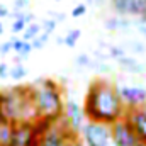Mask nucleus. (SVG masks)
<instances>
[{
	"label": "nucleus",
	"mask_w": 146,
	"mask_h": 146,
	"mask_svg": "<svg viewBox=\"0 0 146 146\" xmlns=\"http://www.w3.org/2000/svg\"><path fill=\"white\" fill-rule=\"evenodd\" d=\"M82 107L87 121L104 122L109 126L122 119L127 112L119 97L117 85L104 78H95L90 82Z\"/></svg>",
	"instance_id": "obj_1"
},
{
	"label": "nucleus",
	"mask_w": 146,
	"mask_h": 146,
	"mask_svg": "<svg viewBox=\"0 0 146 146\" xmlns=\"http://www.w3.org/2000/svg\"><path fill=\"white\" fill-rule=\"evenodd\" d=\"M36 117L48 122H60L65 109V95L61 85L53 78H37L34 83H29Z\"/></svg>",
	"instance_id": "obj_2"
},
{
	"label": "nucleus",
	"mask_w": 146,
	"mask_h": 146,
	"mask_svg": "<svg viewBox=\"0 0 146 146\" xmlns=\"http://www.w3.org/2000/svg\"><path fill=\"white\" fill-rule=\"evenodd\" d=\"M0 109L3 112V117L14 124L37 119L29 85H19L0 92Z\"/></svg>",
	"instance_id": "obj_3"
},
{
	"label": "nucleus",
	"mask_w": 146,
	"mask_h": 146,
	"mask_svg": "<svg viewBox=\"0 0 146 146\" xmlns=\"http://www.w3.org/2000/svg\"><path fill=\"white\" fill-rule=\"evenodd\" d=\"M53 126V122L36 119L31 122H19L14 124V133L9 146H37L46 131Z\"/></svg>",
	"instance_id": "obj_4"
},
{
	"label": "nucleus",
	"mask_w": 146,
	"mask_h": 146,
	"mask_svg": "<svg viewBox=\"0 0 146 146\" xmlns=\"http://www.w3.org/2000/svg\"><path fill=\"white\" fill-rule=\"evenodd\" d=\"M83 146H112V131L109 124L87 121L80 131Z\"/></svg>",
	"instance_id": "obj_5"
},
{
	"label": "nucleus",
	"mask_w": 146,
	"mask_h": 146,
	"mask_svg": "<svg viewBox=\"0 0 146 146\" xmlns=\"http://www.w3.org/2000/svg\"><path fill=\"white\" fill-rule=\"evenodd\" d=\"M37 146H82V139L80 134H75L61 122H56L46 131Z\"/></svg>",
	"instance_id": "obj_6"
},
{
	"label": "nucleus",
	"mask_w": 146,
	"mask_h": 146,
	"mask_svg": "<svg viewBox=\"0 0 146 146\" xmlns=\"http://www.w3.org/2000/svg\"><path fill=\"white\" fill-rule=\"evenodd\" d=\"M60 122L68 131H72L75 134H80L83 124L87 122L83 107L78 102H75V100H66L65 102V109H63V115H61V121Z\"/></svg>",
	"instance_id": "obj_7"
},
{
	"label": "nucleus",
	"mask_w": 146,
	"mask_h": 146,
	"mask_svg": "<svg viewBox=\"0 0 146 146\" xmlns=\"http://www.w3.org/2000/svg\"><path fill=\"white\" fill-rule=\"evenodd\" d=\"M112 131V146H138L139 139L136 136V133L133 131L131 124L127 122L126 117L119 119L117 122H114L110 126Z\"/></svg>",
	"instance_id": "obj_8"
},
{
	"label": "nucleus",
	"mask_w": 146,
	"mask_h": 146,
	"mask_svg": "<svg viewBox=\"0 0 146 146\" xmlns=\"http://www.w3.org/2000/svg\"><path fill=\"white\" fill-rule=\"evenodd\" d=\"M119 97L126 109L145 107L146 106V88L139 85H117Z\"/></svg>",
	"instance_id": "obj_9"
},
{
	"label": "nucleus",
	"mask_w": 146,
	"mask_h": 146,
	"mask_svg": "<svg viewBox=\"0 0 146 146\" xmlns=\"http://www.w3.org/2000/svg\"><path fill=\"white\" fill-rule=\"evenodd\" d=\"M110 7L115 15L138 19L146 14V0H110Z\"/></svg>",
	"instance_id": "obj_10"
},
{
	"label": "nucleus",
	"mask_w": 146,
	"mask_h": 146,
	"mask_svg": "<svg viewBox=\"0 0 146 146\" xmlns=\"http://www.w3.org/2000/svg\"><path fill=\"white\" fill-rule=\"evenodd\" d=\"M127 122L131 124L133 131L136 133L139 143H146V107H134L127 109L126 115Z\"/></svg>",
	"instance_id": "obj_11"
},
{
	"label": "nucleus",
	"mask_w": 146,
	"mask_h": 146,
	"mask_svg": "<svg viewBox=\"0 0 146 146\" xmlns=\"http://www.w3.org/2000/svg\"><path fill=\"white\" fill-rule=\"evenodd\" d=\"M117 65L121 66L122 72H127V73H134V75H141V73H146V65L139 63L134 56H129L126 54L124 58L117 60Z\"/></svg>",
	"instance_id": "obj_12"
},
{
	"label": "nucleus",
	"mask_w": 146,
	"mask_h": 146,
	"mask_svg": "<svg viewBox=\"0 0 146 146\" xmlns=\"http://www.w3.org/2000/svg\"><path fill=\"white\" fill-rule=\"evenodd\" d=\"M107 31H127L131 27V21L127 17H119V15H112L107 17L104 22Z\"/></svg>",
	"instance_id": "obj_13"
},
{
	"label": "nucleus",
	"mask_w": 146,
	"mask_h": 146,
	"mask_svg": "<svg viewBox=\"0 0 146 146\" xmlns=\"http://www.w3.org/2000/svg\"><path fill=\"white\" fill-rule=\"evenodd\" d=\"M10 42H12V53H15L19 56L27 58L33 53V44L29 41H24L22 37H12Z\"/></svg>",
	"instance_id": "obj_14"
},
{
	"label": "nucleus",
	"mask_w": 146,
	"mask_h": 146,
	"mask_svg": "<svg viewBox=\"0 0 146 146\" xmlns=\"http://www.w3.org/2000/svg\"><path fill=\"white\" fill-rule=\"evenodd\" d=\"M12 133H14V122L3 119L0 122V146H9L12 139Z\"/></svg>",
	"instance_id": "obj_15"
},
{
	"label": "nucleus",
	"mask_w": 146,
	"mask_h": 146,
	"mask_svg": "<svg viewBox=\"0 0 146 146\" xmlns=\"http://www.w3.org/2000/svg\"><path fill=\"white\" fill-rule=\"evenodd\" d=\"M42 31H41V24H37V22H33V24H27V27H26V31L22 33V39L24 41H33L34 37H37L41 34Z\"/></svg>",
	"instance_id": "obj_16"
},
{
	"label": "nucleus",
	"mask_w": 146,
	"mask_h": 146,
	"mask_svg": "<svg viewBox=\"0 0 146 146\" xmlns=\"http://www.w3.org/2000/svg\"><path fill=\"white\" fill-rule=\"evenodd\" d=\"M26 76H27V68L24 66V63H19V65L10 66V75H9V78L19 82V80H24Z\"/></svg>",
	"instance_id": "obj_17"
},
{
	"label": "nucleus",
	"mask_w": 146,
	"mask_h": 146,
	"mask_svg": "<svg viewBox=\"0 0 146 146\" xmlns=\"http://www.w3.org/2000/svg\"><path fill=\"white\" fill-rule=\"evenodd\" d=\"M80 37H82V31H80V29H70V31L66 33V36H65V46L75 48Z\"/></svg>",
	"instance_id": "obj_18"
},
{
	"label": "nucleus",
	"mask_w": 146,
	"mask_h": 146,
	"mask_svg": "<svg viewBox=\"0 0 146 146\" xmlns=\"http://www.w3.org/2000/svg\"><path fill=\"white\" fill-rule=\"evenodd\" d=\"M56 27H58V22L54 19H51V17H48V19H44L41 22V31L46 33V34H49V36L56 31Z\"/></svg>",
	"instance_id": "obj_19"
},
{
	"label": "nucleus",
	"mask_w": 146,
	"mask_h": 146,
	"mask_svg": "<svg viewBox=\"0 0 146 146\" xmlns=\"http://www.w3.org/2000/svg\"><path fill=\"white\" fill-rule=\"evenodd\" d=\"M48 42H49V34H46V33H41L37 37H34V39L31 41L33 49H42Z\"/></svg>",
	"instance_id": "obj_20"
},
{
	"label": "nucleus",
	"mask_w": 146,
	"mask_h": 146,
	"mask_svg": "<svg viewBox=\"0 0 146 146\" xmlns=\"http://www.w3.org/2000/svg\"><path fill=\"white\" fill-rule=\"evenodd\" d=\"M127 54V51L122 48V46H109V58L110 60H121Z\"/></svg>",
	"instance_id": "obj_21"
},
{
	"label": "nucleus",
	"mask_w": 146,
	"mask_h": 146,
	"mask_svg": "<svg viewBox=\"0 0 146 146\" xmlns=\"http://www.w3.org/2000/svg\"><path fill=\"white\" fill-rule=\"evenodd\" d=\"M26 27H27V24L24 22V19H15V21H12V24H10V31H12L14 34H22V33L26 31Z\"/></svg>",
	"instance_id": "obj_22"
},
{
	"label": "nucleus",
	"mask_w": 146,
	"mask_h": 146,
	"mask_svg": "<svg viewBox=\"0 0 146 146\" xmlns=\"http://www.w3.org/2000/svg\"><path fill=\"white\" fill-rule=\"evenodd\" d=\"M92 58L87 54V53H80L78 56H76V66L78 68H88V66H92Z\"/></svg>",
	"instance_id": "obj_23"
},
{
	"label": "nucleus",
	"mask_w": 146,
	"mask_h": 146,
	"mask_svg": "<svg viewBox=\"0 0 146 146\" xmlns=\"http://www.w3.org/2000/svg\"><path fill=\"white\" fill-rule=\"evenodd\" d=\"M92 68L99 73H110L112 72V68H110V65L107 61H97L95 60V61H92Z\"/></svg>",
	"instance_id": "obj_24"
},
{
	"label": "nucleus",
	"mask_w": 146,
	"mask_h": 146,
	"mask_svg": "<svg viewBox=\"0 0 146 146\" xmlns=\"http://www.w3.org/2000/svg\"><path fill=\"white\" fill-rule=\"evenodd\" d=\"M85 14H87V3H76L72 9V12H70V15L73 19H78V17H82Z\"/></svg>",
	"instance_id": "obj_25"
},
{
	"label": "nucleus",
	"mask_w": 146,
	"mask_h": 146,
	"mask_svg": "<svg viewBox=\"0 0 146 146\" xmlns=\"http://www.w3.org/2000/svg\"><path fill=\"white\" fill-rule=\"evenodd\" d=\"M129 49H131V53H136V54L146 53V46L141 41H131V42H129Z\"/></svg>",
	"instance_id": "obj_26"
},
{
	"label": "nucleus",
	"mask_w": 146,
	"mask_h": 146,
	"mask_svg": "<svg viewBox=\"0 0 146 146\" xmlns=\"http://www.w3.org/2000/svg\"><path fill=\"white\" fill-rule=\"evenodd\" d=\"M10 53H12V42H10V39L0 42V56H7Z\"/></svg>",
	"instance_id": "obj_27"
},
{
	"label": "nucleus",
	"mask_w": 146,
	"mask_h": 146,
	"mask_svg": "<svg viewBox=\"0 0 146 146\" xmlns=\"http://www.w3.org/2000/svg\"><path fill=\"white\" fill-rule=\"evenodd\" d=\"M29 5H31V0H14L12 2L14 10H27Z\"/></svg>",
	"instance_id": "obj_28"
},
{
	"label": "nucleus",
	"mask_w": 146,
	"mask_h": 146,
	"mask_svg": "<svg viewBox=\"0 0 146 146\" xmlns=\"http://www.w3.org/2000/svg\"><path fill=\"white\" fill-rule=\"evenodd\" d=\"M9 75H10V65H7L5 61L0 63V78L5 80V78H9Z\"/></svg>",
	"instance_id": "obj_29"
},
{
	"label": "nucleus",
	"mask_w": 146,
	"mask_h": 146,
	"mask_svg": "<svg viewBox=\"0 0 146 146\" xmlns=\"http://www.w3.org/2000/svg\"><path fill=\"white\" fill-rule=\"evenodd\" d=\"M10 17V9L5 3H0V21L2 19H9Z\"/></svg>",
	"instance_id": "obj_30"
},
{
	"label": "nucleus",
	"mask_w": 146,
	"mask_h": 146,
	"mask_svg": "<svg viewBox=\"0 0 146 146\" xmlns=\"http://www.w3.org/2000/svg\"><path fill=\"white\" fill-rule=\"evenodd\" d=\"M51 19H54L56 22H65V19H66V15L65 14H61V12H51Z\"/></svg>",
	"instance_id": "obj_31"
},
{
	"label": "nucleus",
	"mask_w": 146,
	"mask_h": 146,
	"mask_svg": "<svg viewBox=\"0 0 146 146\" xmlns=\"http://www.w3.org/2000/svg\"><path fill=\"white\" fill-rule=\"evenodd\" d=\"M34 21H36V15H34L33 12L26 10V14H24V22H26V24H33Z\"/></svg>",
	"instance_id": "obj_32"
},
{
	"label": "nucleus",
	"mask_w": 146,
	"mask_h": 146,
	"mask_svg": "<svg viewBox=\"0 0 146 146\" xmlns=\"http://www.w3.org/2000/svg\"><path fill=\"white\" fill-rule=\"evenodd\" d=\"M136 29H138V33H139V34H141V36L146 39V24H141V22H138Z\"/></svg>",
	"instance_id": "obj_33"
},
{
	"label": "nucleus",
	"mask_w": 146,
	"mask_h": 146,
	"mask_svg": "<svg viewBox=\"0 0 146 146\" xmlns=\"http://www.w3.org/2000/svg\"><path fill=\"white\" fill-rule=\"evenodd\" d=\"M107 0H87L88 5H94V7H99V5H104Z\"/></svg>",
	"instance_id": "obj_34"
},
{
	"label": "nucleus",
	"mask_w": 146,
	"mask_h": 146,
	"mask_svg": "<svg viewBox=\"0 0 146 146\" xmlns=\"http://www.w3.org/2000/svg\"><path fill=\"white\" fill-rule=\"evenodd\" d=\"M56 44L60 46V44H65V36H58L56 37Z\"/></svg>",
	"instance_id": "obj_35"
},
{
	"label": "nucleus",
	"mask_w": 146,
	"mask_h": 146,
	"mask_svg": "<svg viewBox=\"0 0 146 146\" xmlns=\"http://www.w3.org/2000/svg\"><path fill=\"white\" fill-rule=\"evenodd\" d=\"M3 33H5V26H3V22L0 21V36H2Z\"/></svg>",
	"instance_id": "obj_36"
},
{
	"label": "nucleus",
	"mask_w": 146,
	"mask_h": 146,
	"mask_svg": "<svg viewBox=\"0 0 146 146\" xmlns=\"http://www.w3.org/2000/svg\"><path fill=\"white\" fill-rule=\"evenodd\" d=\"M3 119H5V117H3V112H2V109H0V122H2Z\"/></svg>",
	"instance_id": "obj_37"
},
{
	"label": "nucleus",
	"mask_w": 146,
	"mask_h": 146,
	"mask_svg": "<svg viewBox=\"0 0 146 146\" xmlns=\"http://www.w3.org/2000/svg\"><path fill=\"white\" fill-rule=\"evenodd\" d=\"M51 2H61V0H51Z\"/></svg>",
	"instance_id": "obj_38"
},
{
	"label": "nucleus",
	"mask_w": 146,
	"mask_h": 146,
	"mask_svg": "<svg viewBox=\"0 0 146 146\" xmlns=\"http://www.w3.org/2000/svg\"><path fill=\"white\" fill-rule=\"evenodd\" d=\"M145 107H146V106H145Z\"/></svg>",
	"instance_id": "obj_39"
}]
</instances>
